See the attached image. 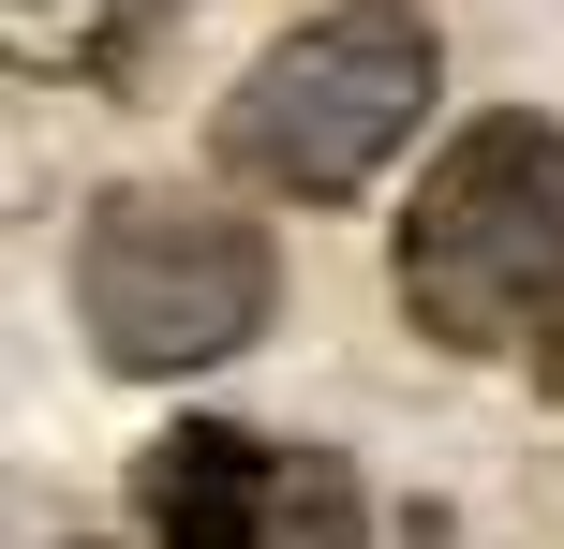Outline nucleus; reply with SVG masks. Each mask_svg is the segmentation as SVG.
Segmentation results:
<instances>
[{"mask_svg":"<svg viewBox=\"0 0 564 549\" xmlns=\"http://www.w3.org/2000/svg\"><path fill=\"white\" fill-rule=\"evenodd\" d=\"M401 312L446 356H506V372H550L564 356V119H460V149L416 178L387 238Z\"/></svg>","mask_w":564,"mask_h":549,"instance_id":"1","label":"nucleus"},{"mask_svg":"<svg viewBox=\"0 0 564 549\" xmlns=\"http://www.w3.org/2000/svg\"><path fill=\"white\" fill-rule=\"evenodd\" d=\"M431 89H446V30L401 15V0H341V15H297L253 75L224 89L208 149H224L253 194L341 208V194H371V164L431 119Z\"/></svg>","mask_w":564,"mask_h":549,"instance_id":"2","label":"nucleus"},{"mask_svg":"<svg viewBox=\"0 0 564 549\" xmlns=\"http://www.w3.org/2000/svg\"><path fill=\"white\" fill-rule=\"evenodd\" d=\"M268 223L194 178H134V194L89 208L75 238V312H89V356L119 372H208L268 327Z\"/></svg>","mask_w":564,"mask_h":549,"instance_id":"3","label":"nucleus"},{"mask_svg":"<svg viewBox=\"0 0 564 549\" xmlns=\"http://www.w3.org/2000/svg\"><path fill=\"white\" fill-rule=\"evenodd\" d=\"M268 505H282V461L253 431H224V416H178V431L134 461L149 549H268Z\"/></svg>","mask_w":564,"mask_h":549,"instance_id":"4","label":"nucleus"},{"mask_svg":"<svg viewBox=\"0 0 564 549\" xmlns=\"http://www.w3.org/2000/svg\"><path fill=\"white\" fill-rule=\"evenodd\" d=\"M268 549H371V505H357V475H341V461H282Z\"/></svg>","mask_w":564,"mask_h":549,"instance_id":"5","label":"nucleus"}]
</instances>
